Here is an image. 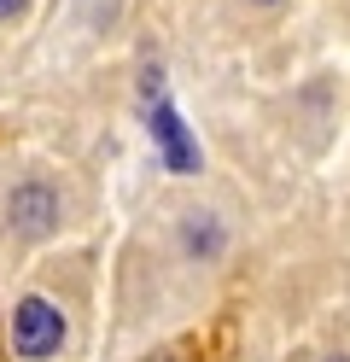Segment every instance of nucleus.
Returning a JSON list of instances; mask_svg holds the SVG:
<instances>
[{"label": "nucleus", "instance_id": "obj_6", "mask_svg": "<svg viewBox=\"0 0 350 362\" xmlns=\"http://www.w3.org/2000/svg\"><path fill=\"white\" fill-rule=\"evenodd\" d=\"M257 6H274V0H257Z\"/></svg>", "mask_w": 350, "mask_h": 362}, {"label": "nucleus", "instance_id": "obj_7", "mask_svg": "<svg viewBox=\"0 0 350 362\" xmlns=\"http://www.w3.org/2000/svg\"><path fill=\"white\" fill-rule=\"evenodd\" d=\"M339 362H344V356H339Z\"/></svg>", "mask_w": 350, "mask_h": 362}, {"label": "nucleus", "instance_id": "obj_1", "mask_svg": "<svg viewBox=\"0 0 350 362\" xmlns=\"http://www.w3.org/2000/svg\"><path fill=\"white\" fill-rule=\"evenodd\" d=\"M146 123H152V141L163 152V164H170L175 175H193L199 170V141H193V129L181 123V111L170 105L158 71H146Z\"/></svg>", "mask_w": 350, "mask_h": 362}, {"label": "nucleus", "instance_id": "obj_3", "mask_svg": "<svg viewBox=\"0 0 350 362\" xmlns=\"http://www.w3.org/2000/svg\"><path fill=\"white\" fill-rule=\"evenodd\" d=\"M53 222H59V193L53 187H41V181H30V187H18L12 193V228L18 234H47V228H53Z\"/></svg>", "mask_w": 350, "mask_h": 362}, {"label": "nucleus", "instance_id": "obj_5", "mask_svg": "<svg viewBox=\"0 0 350 362\" xmlns=\"http://www.w3.org/2000/svg\"><path fill=\"white\" fill-rule=\"evenodd\" d=\"M23 12V0H0V24H6V18H18Z\"/></svg>", "mask_w": 350, "mask_h": 362}, {"label": "nucleus", "instance_id": "obj_4", "mask_svg": "<svg viewBox=\"0 0 350 362\" xmlns=\"http://www.w3.org/2000/svg\"><path fill=\"white\" fill-rule=\"evenodd\" d=\"M181 240H187V252H193V257H199V252L216 257V240H222V234H216V222H210V216H187V222H181Z\"/></svg>", "mask_w": 350, "mask_h": 362}, {"label": "nucleus", "instance_id": "obj_2", "mask_svg": "<svg viewBox=\"0 0 350 362\" xmlns=\"http://www.w3.org/2000/svg\"><path fill=\"white\" fill-rule=\"evenodd\" d=\"M64 345V315L47 298H23L12 315V351L18 356H53Z\"/></svg>", "mask_w": 350, "mask_h": 362}]
</instances>
